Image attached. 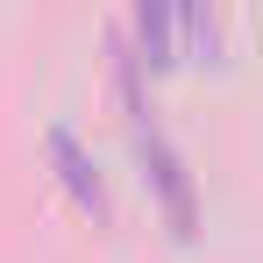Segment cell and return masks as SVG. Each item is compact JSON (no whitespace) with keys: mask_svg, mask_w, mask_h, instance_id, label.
Here are the masks:
<instances>
[{"mask_svg":"<svg viewBox=\"0 0 263 263\" xmlns=\"http://www.w3.org/2000/svg\"><path fill=\"white\" fill-rule=\"evenodd\" d=\"M121 100H128V128H135V157H142V185L157 192L171 242H192V235H199V192H192V171H185V157L171 149V135L149 121V107H142V92H135V57L121 64Z\"/></svg>","mask_w":263,"mask_h":263,"instance_id":"cell-1","label":"cell"},{"mask_svg":"<svg viewBox=\"0 0 263 263\" xmlns=\"http://www.w3.org/2000/svg\"><path fill=\"white\" fill-rule=\"evenodd\" d=\"M43 142H50V164H57V185L71 192V206H79L86 220H107V185H100V164L86 157V142L64 128V121H57Z\"/></svg>","mask_w":263,"mask_h":263,"instance_id":"cell-2","label":"cell"},{"mask_svg":"<svg viewBox=\"0 0 263 263\" xmlns=\"http://www.w3.org/2000/svg\"><path fill=\"white\" fill-rule=\"evenodd\" d=\"M135 64H149V71L178 64V7L171 0H135Z\"/></svg>","mask_w":263,"mask_h":263,"instance_id":"cell-3","label":"cell"},{"mask_svg":"<svg viewBox=\"0 0 263 263\" xmlns=\"http://www.w3.org/2000/svg\"><path fill=\"white\" fill-rule=\"evenodd\" d=\"M178 7V64H206L214 57V7L206 0H171Z\"/></svg>","mask_w":263,"mask_h":263,"instance_id":"cell-4","label":"cell"}]
</instances>
